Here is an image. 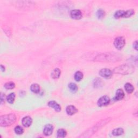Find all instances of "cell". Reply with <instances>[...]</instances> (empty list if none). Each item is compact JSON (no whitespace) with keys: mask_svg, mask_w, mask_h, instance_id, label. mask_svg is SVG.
Segmentation results:
<instances>
[{"mask_svg":"<svg viewBox=\"0 0 138 138\" xmlns=\"http://www.w3.org/2000/svg\"><path fill=\"white\" fill-rule=\"evenodd\" d=\"M4 88L7 90H12L15 88V84L14 82H8L5 84Z\"/></svg>","mask_w":138,"mask_h":138,"instance_id":"22","label":"cell"},{"mask_svg":"<svg viewBox=\"0 0 138 138\" xmlns=\"http://www.w3.org/2000/svg\"><path fill=\"white\" fill-rule=\"evenodd\" d=\"M68 86L69 89L70 90V91H71L72 93H75L78 91V86L74 83H70Z\"/></svg>","mask_w":138,"mask_h":138,"instance_id":"20","label":"cell"},{"mask_svg":"<svg viewBox=\"0 0 138 138\" xmlns=\"http://www.w3.org/2000/svg\"><path fill=\"white\" fill-rule=\"evenodd\" d=\"M66 113L69 115H73L78 112V110L73 105H69L66 108Z\"/></svg>","mask_w":138,"mask_h":138,"instance_id":"11","label":"cell"},{"mask_svg":"<svg viewBox=\"0 0 138 138\" xmlns=\"http://www.w3.org/2000/svg\"><path fill=\"white\" fill-rule=\"evenodd\" d=\"M110 98L107 95L102 96L101 98L99 99L97 102V105L99 107L106 106L108 105L110 102Z\"/></svg>","mask_w":138,"mask_h":138,"instance_id":"5","label":"cell"},{"mask_svg":"<svg viewBox=\"0 0 138 138\" xmlns=\"http://www.w3.org/2000/svg\"><path fill=\"white\" fill-rule=\"evenodd\" d=\"M53 131V127L52 125L47 124L46 125L43 130V133L46 136H49L52 134Z\"/></svg>","mask_w":138,"mask_h":138,"instance_id":"8","label":"cell"},{"mask_svg":"<svg viewBox=\"0 0 138 138\" xmlns=\"http://www.w3.org/2000/svg\"><path fill=\"white\" fill-rule=\"evenodd\" d=\"M125 11L124 10H118L115 12L114 15V17L115 18H124L125 15Z\"/></svg>","mask_w":138,"mask_h":138,"instance_id":"21","label":"cell"},{"mask_svg":"<svg viewBox=\"0 0 138 138\" xmlns=\"http://www.w3.org/2000/svg\"><path fill=\"white\" fill-rule=\"evenodd\" d=\"M125 38L123 37H118L114 40V46L118 50H121L123 49L125 46Z\"/></svg>","mask_w":138,"mask_h":138,"instance_id":"4","label":"cell"},{"mask_svg":"<svg viewBox=\"0 0 138 138\" xmlns=\"http://www.w3.org/2000/svg\"><path fill=\"white\" fill-rule=\"evenodd\" d=\"M119 56H120L118 55V54L114 53H105L96 56L94 60L95 61H99V62H111L117 61V60L119 59Z\"/></svg>","mask_w":138,"mask_h":138,"instance_id":"1","label":"cell"},{"mask_svg":"<svg viewBox=\"0 0 138 138\" xmlns=\"http://www.w3.org/2000/svg\"><path fill=\"white\" fill-rule=\"evenodd\" d=\"M14 131H15V133L18 134V135H21V134H23V132H24L23 128L20 126H16L15 128V129H14Z\"/></svg>","mask_w":138,"mask_h":138,"instance_id":"24","label":"cell"},{"mask_svg":"<svg viewBox=\"0 0 138 138\" xmlns=\"http://www.w3.org/2000/svg\"><path fill=\"white\" fill-rule=\"evenodd\" d=\"M4 99H5V94H3L2 93H1V103L2 104L3 103V102H4Z\"/></svg>","mask_w":138,"mask_h":138,"instance_id":"26","label":"cell"},{"mask_svg":"<svg viewBox=\"0 0 138 138\" xmlns=\"http://www.w3.org/2000/svg\"><path fill=\"white\" fill-rule=\"evenodd\" d=\"M125 89L128 93H132L133 92L134 89L132 85L128 83L125 85Z\"/></svg>","mask_w":138,"mask_h":138,"instance_id":"17","label":"cell"},{"mask_svg":"<svg viewBox=\"0 0 138 138\" xmlns=\"http://www.w3.org/2000/svg\"><path fill=\"white\" fill-rule=\"evenodd\" d=\"M70 16L74 20H80L82 18V13L79 10H73L70 12Z\"/></svg>","mask_w":138,"mask_h":138,"instance_id":"7","label":"cell"},{"mask_svg":"<svg viewBox=\"0 0 138 138\" xmlns=\"http://www.w3.org/2000/svg\"><path fill=\"white\" fill-rule=\"evenodd\" d=\"M124 133V129L122 128H118L116 129H114L112 131V134L115 136H119L123 135Z\"/></svg>","mask_w":138,"mask_h":138,"instance_id":"15","label":"cell"},{"mask_svg":"<svg viewBox=\"0 0 138 138\" xmlns=\"http://www.w3.org/2000/svg\"><path fill=\"white\" fill-rule=\"evenodd\" d=\"M105 16V11L102 10V9H99V10L97 12V16L98 19H102L104 18Z\"/></svg>","mask_w":138,"mask_h":138,"instance_id":"23","label":"cell"},{"mask_svg":"<svg viewBox=\"0 0 138 138\" xmlns=\"http://www.w3.org/2000/svg\"><path fill=\"white\" fill-rule=\"evenodd\" d=\"M22 123L25 127H30L33 123V119L29 116H26L22 119Z\"/></svg>","mask_w":138,"mask_h":138,"instance_id":"10","label":"cell"},{"mask_svg":"<svg viewBox=\"0 0 138 138\" xmlns=\"http://www.w3.org/2000/svg\"><path fill=\"white\" fill-rule=\"evenodd\" d=\"M61 74L60 70L58 68H56L52 70L51 72V76L53 79H57L58 78Z\"/></svg>","mask_w":138,"mask_h":138,"instance_id":"13","label":"cell"},{"mask_svg":"<svg viewBox=\"0 0 138 138\" xmlns=\"http://www.w3.org/2000/svg\"><path fill=\"white\" fill-rule=\"evenodd\" d=\"M133 47L136 50H138V42H137V41L134 42L133 43Z\"/></svg>","mask_w":138,"mask_h":138,"instance_id":"27","label":"cell"},{"mask_svg":"<svg viewBox=\"0 0 138 138\" xmlns=\"http://www.w3.org/2000/svg\"><path fill=\"white\" fill-rule=\"evenodd\" d=\"M47 104L49 107L52 108L54 111L57 112H59L62 110L60 106L55 101H50Z\"/></svg>","mask_w":138,"mask_h":138,"instance_id":"9","label":"cell"},{"mask_svg":"<svg viewBox=\"0 0 138 138\" xmlns=\"http://www.w3.org/2000/svg\"><path fill=\"white\" fill-rule=\"evenodd\" d=\"M66 135H67L66 131L64 129H63V128L59 129L57 131V137L58 138H64L66 136Z\"/></svg>","mask_w":138,"mask_h":138,"instance_id":"18","label":"cell"},{"mask_svg":"<svg viewBox=\"0 0 138 138\" xmlns=\"http://www.w3.org/2000/svg\"><path fill=\"white\" fill-rule=\"evenodd\" d=\"M15 93H11L9 94L7 97V100L8 103L10 104H12L14 102L15 99Z\"/></svg>","mask_w":138,"mask_h":138,"instance_id":"16","label":"cell"},{"mask_svg":"<svg viewBox=\"0 0 138 138\" xmlns=\"http://www.w3.org/2000/svg\"><path fill=\"white\" fill-rule=\"evenodd\" d=\"M125 97V93L123 90L121 89H118L115 93V99L116 100H121Z\"/></svg>","mask_w":138,"mask_h":138,"instance_id":"12","label":"cell"},{"mask_svg":"<svg viewBox=\"0 0 138 138\" xmlns=\"http://www.w3.org/2000/svg\"><path fill=\"white\" fill-rule=\"evenodd\" d=\"M1 71L2 72H4L5 71V67L3 66L2 65H1Z\"/></svg>","mask_w":138,"mask_h":138,"instance_id":"28","label":"cell"},{"mask_svg":"<svg viewBox=\"0 0 138 138\" xmlns=\"http://www.w3.org/2000/svg\"><path fill=\"white\" fill-rule=\"evenodd\" d=\"M99 73L101 77L106 79L111 78L112 77V75H113V72L111 70L107 68L101 69L99 71Z\"/></svg>","mask_w":138,"mask_h":138,"instance_id":"6","label":"cell"},{"mask_svg":"<svg viewBox=\"0 0 138 138\" xmlns=\"http://www.w3.org/2000/svg\"><path fill=\"white\" fill-rule=\"evenodd\" d=\"M30 90L34 93H38L40 91V86L37 84H33L30 86Z\"/></svg>","mask_w":138,"mask_h":138,"instance_id":"14","label":"cell"},{"mask_svg":"<svg viewBox=\"0 0 138 138\" xmlns=\"http://www.w3.org/2000/svg\"><path fill=\"white\" fill-rule=\"evenodd\" d=\"M16 120V117L14 114H9L2 115L0 118V125L3 127L11 126Z\"/></svg>","mask_w":138,"mask_h":138,"instance_id":"2","label":"cell"},{"mask_svg":"<svg viewBox=\"0 0 138 138\" xmlns=\"http://www.w3.org/2000/svg\"><path fill=\"white\" fill-rule=\"evenodd\" d=\"M74 78H75V79L76 82L81 81L83 78V73L79 71H77L75 74Z\"/></svg>","mask_w":138,"mask_h":138,"instance_id":"19","label":"cell"},{"mask_svg":"<svg viewBox=\"0 0 138 138\" xmlns=\"http://www.w3.org/2000/svg\"><path fill=\"white\" fill-rule=\"evenodd\" d=\"M134 14V11L132 9L131 10H128L127 11H126L125 12V15L124 18H128L131 16H132L133 14Z\"/></svg>","mask_w":138,"mask_h":138,"instance_id":"25","label":"cell"},{"mask_svg":"<svg viewBox=\"0 0 138 138\" xmlns=\"http://www.w3.org/2000/svg\"><path fill=\"white\" fill-rule=\"evenodd\" d=\"M134 67L131 65L123 64V65L118 66L114 69L113 71L115 73L121 75H128L133 72Z\"/></svg>","mask_w":138,"mask_h":138,"instance_id":"3","label":"cell"}]
</instances>
